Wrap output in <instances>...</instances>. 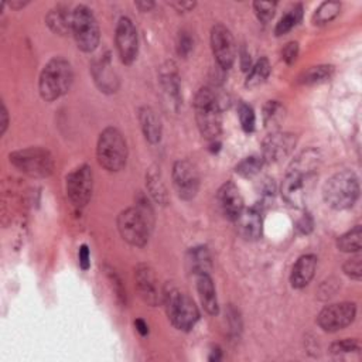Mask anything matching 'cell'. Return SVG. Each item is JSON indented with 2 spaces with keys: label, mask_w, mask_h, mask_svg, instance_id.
I'll use <instances>...</instances> for the list:
<instances>
[{
  "label": "cell",
  "mask_w": 362,
  "mask_h": 362,
  "mask_svg": "<svg viewBox=\"0 0 362 362\" xmlns=\"http://www.w3.org/2000/svg\"><path fill=\"white\" fill-rule=\"evenodd\" d=\"M297 229L302 234H310L313 231V220H311V216L308 214H306L303 218H300L297 221Z\"/></svg>",
  "instance_id": "b9f144b4"
},
{
  "label": "cell",
  "mask_w": 362,
  "mask_h": 362,
  "mask_svg": "<svg viewBox=\"0 0 362 362\" xmlns=\"http://www.w3.org/2000/svg\"><path fill=\"white\" fill-rule=\"evenodd\" d=\"M74 81V71L69 61L63 57H54L48 61L40 74L38 91L41 98L53 102L65 95Z\"/></svg>",
  "instance_id": "277c9868"
},
{
  "label": "cell",
  "mask_w": 362,
  "mask_h": 362,
  "mask_svg": "<svg viewBox=\"0 0 362 362\" xmlns=\"http://www.w3.org/2000/svg\"><path fill=\"white\" fill-rule=\"evenodd\" d=\"M357 316V304L351 302H341L324 307L317 317V324L326 332H337L344 330Z\"/></svg>",
  "instance_id": "8fae6325"
},
{
  "label": "cell",
  "mask_w": 362,
  "mask_h": 362,
  "mask_svg": "<svg viewBox=\"0 0 362 362\" xmlns=\"http://www.w3.org/2000/svg\"><path fill=\"white\" fill-rule=\"evenodd\" d=\"M323 197L326 204L337 211H344L357 203L359 197V180L351 170H343L331 176L324 187Z\"/></svg>",
  "instance_id": "5b68a950"
},
{
  "label": "cell",
  "mask_w": 362,
  "mask_h": 362,
  "mask_svg": "<svg viewBox=\"0 0 362 362\" xmlns=\"http://www.w3.org/2000/svg\"><path fill=\"white\" fill-rule=\"evenodd\" d=\"M155 216L146 197H140L136 207L126 208L117 216V231L132 247L143 248L149 242Z\"/></svg>",
  "instance_id": "7a4b0ae2"
},
{
  "label": "cell",
  "mask_w": 362,
  "mask_h": 362,
  "mask_svg": "<svg viewBox=\"0 0 362 362\" xmlns=\"http://www.w3.org/2000/svg\"><path fill=\"white\" fill-rule=\"evenodd\" d=\"M170 6H173L179 12H190L196 8V2H172Z\"/></svg>",
  "instance_id": "ee69618b"
},
{
  "label": "cell",
  "mask_w": 362,
  "mask_h": 362,
  "mask_svg": "<svg viewBox=\"0 0 362 362\" xmlns=\"http://www.w3.org/2000/svg\"><path fill=\"white\" fill-rule=\"evenodd\" d=\"M263 163H264V160L262 156H249V157H245L244 160H240L236 164L235 172H236V174L247 177V179L253 177L255 174H258L260 172Z\"/></svg>",
  "instance_id": "1f68e13d"
},
{
  "label": "cell",
  "mask_w": 362,
  "mask_h": 362,
  "mask_svg": "<svg viewBox=\"0 0 362 362\" xmlns=\"http://www.w3.org/2000/svg\"><path fill=\"white\" fill-rule=\"evenodd\" d=\"M238 225V232L247 240H256L262 236L263 229V216L259 205L251 208H244L242 214L235 221Z\"/></svg>",
  "instance_id": "ac0fdd59"
},
{
  "label": "cell",
  "mask_w": 362,
  "mask_h": 362,
  "mask_svg": "<svg viewBox=\"0 0 362 362\" xmlns=\"http://www.w3.org/2000/svg\"><path fill=\"white\" fill-rule=\"evenodd\" d=\"M302 17H303V6L302 5H296L293 9L289 10L279 20V23L276 24L275 34L279 37V36H283V34L289 33L293 27L297 26L299 21L302 20Z\"/></svg>",
  "instance_id": "f1b7e54d"
},
{
  "label": "cell",
  "mask_w": 362,
  "mask_h": 362,
  "mask_svg": "<svg viewBox=\"0 0 362 362\" xmlns=\"http://www.w3.org/2000/svg\"><path fill=\"white\" fill-rule=\"evenodd\" d=\"M163 302L168 320L180 331H190L200 320V311L187 293L176 287L163 293Z\"/></svg>",
  "instance_id": "52a82bcc"
},
{
  "label": "cell",
  "mask_w": 362,
  "mask_h": 362,
  "mask_svg": "<svg viewBox=\"0 0 362 362\" xmlns=\"http://www.w3.org/2000/svg\"><path fill=\"white\" fill-rule=\"evenodd\" d=\"M297 56H299V43L296 41H291L287 43L283 48L282 52V58L283 61L287 64V65H292L296 63L297 60Z\"/></svg>",
  "instance_id": "f35d334b"
},
{
  "label": "cell",
  "mask_w": 362,
  "mask_h": 362,
  "mask_svg": "<svg viewBox=\"0 0 362 362\" xmlns=\"http://www.w3.org/2000/svg\"><path fill=\"white\" fill-rule=\"evenodd\" d=\"M197 292H199L201 304L208 315L211 316L218 315V311H220L218 299H216L215 286H214V282L210 273L197 276Z\"/></svg>",
  "instance_id": "7402d4cb"
},
{
  "label": "cell",
  "mask_w": 362,
  "mask_h": 362,
  "mask_svg": "<svg viewBox=\"0 0 362 362\" xmlns=\"http://www.w3.org/2000/svg\"><path fill=\"white\" fill-rule=\"evenodd\" d=\"M320 163V155L315 149H308L299 155L289 167L282 183V196L284 201L295 208H303L308 188Z\"/></svg>",
  "instance_id": "6da1fadb"
},
{
  "label": "cell",
  "mask_w": 362,
  "mask_h": 362,
  "mask_svg": "<svg viewBox=\"0 0 362 362\" xmlns=\"http://www.w3.org/2000/svg\"><path fill=\"white\" fill-rule=\"evenodd\" d=\"M239 56H240V67H242L244 71H249L252 68L249 53L245 50V48H242V50H240V53H239Z\"/></svg>",
  "instance_id": "7bdbcfd3"
},
{
  "label": "cell",
  "mask_w": 362,
  "mask_h": 362,
  "mask_svg": "<svg viewBox=\"0 0 362 362\" xmlns=\"http://www.w3.org/2000/svg\"><path fill=\"white\" fill-rule=\"evenodd\" d=\"M67 196L72 205L77 208H84L91 197L93 191V173L92 168L88 164H82L77 167L76 170H72L67 176Z\"/></svg>",
  "instance_id": "30bf717a"
},
{
  "label": "cell",
  "mask_w": 362,
  "mask_h": 362,
  "mask_svg": "<svg viewBox=\"0 0 362 362\" xmlns=\"http://www.w3.org/2000/svg\"><path fill=\"white\" fill-rule=\"evenodd\" d=\"M337 248L341 252H359L362 248V229L361 225H355L352 229L337 239Z\"/></svg>",
  "instance_id": "83f0119b"
},
{
  "label": "cell",
  "mask_w": 362,
  "mask_h": 362,
  "mask_svg": "<svg viewBox=\"0 0 362 362\" xmlns=\"http://www.w3.org/2000/svg\"><path fill=\"white\" fill-rule=\"evenodd\" d=\"M192 48H194V38H192L191 33L187 30L180 32L179 37H177V54L183 58L188 57L190 53L192 52Z\"/></svg>",
  "instance_id": "8d00e7d4"
},
{
  "label": "cell",
  "mask_w": 362,
  "mask_h": 362,
  "mask_svg": "<svg viewBox=\"0 0 362 362\" xmlns=\"http://www.w3.org/2000/svg\"><path fill=\"white\" fill-rule=\"evenodd\" d=\"M221 357H223L221 350H220V348H216V350H214V351L211 352V355H210L208 359H210V361H220Z\"/></svg>",
  "instance_id": "c3c4849f"
},
{
  "label": "cell",
  "mask_w": 362,
  "mask_h": 362,
  "mask_svg": "<svg viewBox=\"0 0 362 362\" xmlns=\"http://www.w3.org/2000/svg\"><path fill=\"white\" fill-rule=\"evenodd\" d=\"M146 185L150 192V196L161 205H166L168 201V194H167V188L166 184L160 176V172L157 168L152 167L150 170L146 174Z\"/></svg>",
  "instance_id": "4316f807"
},
{
  "label": "cell",
  "mask_w": 362,
  "mask_h": 362,
  "mask_svg": "<svg viewBox=\"0 0 362 362\" xmlns=\"http://www.w3.org/2000/svg\"><path fill=\"white\" fill-rule=\"evenodd\" d=\"M361 260H362L361 255L352 256V258H350V259L344 263V267H343L344 273H346L348 278H351V279L357 280V282H359V280H361V276H362V262H361Z\"/></svg>",
  "instance_id": "74e56055"
},
{
  "label": "cell",
  "mask_w": 362,
  "mask_h": 362,
  "mask_svg": "<svg viewBox=\"0 0 362 362\" xmlns=\"http://www.w3.org/2000/svg\"><path fill=\"white\" fill-rule=\"evenodd\" d=\"M10 163L19 172L34 179L50 177L54 172V159L52 153L43 148H27L10 153Z\"/></svg>",
  "instance_id": "ba28073f"
},
{
  "label": "cell",
  "mask_w": 362,
  "mask_h": 362,
  "mask_svg": "<svg viewBox=\"0 0 362 362\" xmlns=\"http://www.w3.org/2000/svg\"><path fill=\"white\" fill-rule=\"evenodd\" d=\"M173 185L181 200L190 201L197 196L200 174L197 167L188 160H179L173 166Z\"/></svg>",
  "instance_id": "4fadbf2b"
},
{
  "label": "cell",
  "mask_w": 362,
  "mask_h": 362,
  "mask_svg": "<svg viewBox=\"0 0 362 362\" xmlns=\"http://www.w3.org/2000/svg\"><path fill=\"white\" fill-rule=\"evenodd\" d=\"M108 278H109V280L113 283V289H115V292H116L117 299H119L120 302H122V303H125V302H126V292L124 291V284H122V282H120L119 276L115 273V271L109 269V271H108Z\"/></svg>",
  "instance_id": "ab89813d"
},
{
  "label": "cell",
  "mask_w": 362,
  "mask_h": 362,
  "mask_svg": "<svg viewBox=\"0 0 362 362\" xmlns=\"http://www.w3.org/2000/svg\"><path fill=\"white\" fill-rule=\"evenodd\" d=\"M136 6L140 9V12H149L155 6V3L153 2H137Z\"/></svg>",
  "instance_id": "7dc6e473"
},
{
  "label": "cell",
  "mask_w": 362,
  "mask_h": 362,
  "mask_svg": "<svg viewBox=\"0 0 362 362\" xmlns=\"http://www.w3.org/2000/svg\"><path fill=\"white\" fill-rule=\"evenodd\" d=\"M238 116H239V122L242 129L247 133H251L255 131L256 125V116L253 112V108L245 102H240L238 106Z\"/></svg>",
  "instance_id": "836d02e7"
},
{
  "label": "cell",
  "mask_w": 362,
  "mask_h": 362,
  "mask_svg": "<svg viewBox=\"0 0 362 362\" xmlns=\"http://www.w3.org/2000/svg\"><path fill=\"white\" fill-rule=\"evenodd\" d=\"M92 76L95 78L96 85L100 87L102 92H116L117 89V77L112 68L111 57L109 54L102 56L101 58L96 60L92 65Z\"/></svg>",
  "instance_id": "d6986e66"
},
{
  "label": "cell",
  "mask_w": 362,
  "mask_h": 362,
  "mask_svg": "<svg viewBox=\"0 0 362 362\" xmlns=\"http://www.w3.org/2000/svg\"><path fill=\"white\" fill-rule=\"evenodd\" d=\"M98 163L111 173L124 170L128 161V143L116 128H106L101 132L96 144Z\"/></svg>",
  "instance_id": "8992f818"
},
{
  "label": "cell",
  "mask_w": 362,
  "mask_h": 362,
  "mask_svg": "<svg viewBox=\"0 0 362 362\" xmlns=\"http://www.w3.org/2000/svg\"><path fill=\"white\" fill-rule=\"evenodd\" d=\"M361 351V344L357 339H346L343 341H337L331 344L330 352L334 355H343V354H352V352H359Z\"/></svg>",
  "instance_id": "e575fe53"
},
{
  "label": "cell",
  "mask_w": 362,
  "mask_h": 362,
  "mask_svg": "<svg viewBox=\"0 0 362 362\" xmlns=\"http://www.w3.org/2000/svg\"><path fill=\"white\" fill-rule=\"evenodd\" d=\"M271 71H272V67H271L269 60L267 57L259 58L252 65V68L248 71L245 87L249 88V89H255V88L263 85L264 82H267V80L269 78Z\"/></svg>",
  "instance_id": "d4e9b609"
},
{
  "label": "cell",
  "mask_w": 362,
  "mask_h": 362,
  "mask_svg": "<svg viewBox=\"0 0 362 362\" xmlns=\"http://www.w3.org/2000/svg\"><path fill=\"white\" fill-rule=\"evenodd\" d=\"M47 26L58 36H65L71 33L72 27V12L65 5H57L45 16Z\"/></svg>",
  "instance_id": "603a6c76"
},
{
  "label": "cell",
  "mask_w": 362,
  "mask_h": 362,
  "mask_svg": "<svg viewBox=\"0 0 362 362\" xmlns=\"http://www.w3.org/2000/svg\"><path fill=\"white\" fill-rule=\"evenodd\" d=\"M276 2H255L253 3V10L258 16V19L263 23H268L273 19L275 12H276Z\"/></svg>",
  "instance_id": "d590c367"
},
{
  "label": "cell",
  "mask_w": 362,
  "mask_h": 362,
  "mask_svg": "<svg viewBox=\"0 0 362 362\" xmlns=\"http://www.w3.org/2000/svg\"><path fill=\"white\" fill-rule=\"evenodd\" d=\"M135 327H136V331L142 335V337H146L149 334V326L148 323L142 320V319H137L135 320Z\"/></svg>",
  "instance_id": "f6af8a7d"
},
{
  "label": "cell",
  "mask_w": 362,
  "mask_h": 362,
  "mask_svg": "<svg viewBox=\"0 0 362 362\" xmlns=\"http://www.w3.org/2000/svg\"><path fill=\"white\" fill-rule=\"evenodd\" d=\"M341 5L339 2H324L319 6V9L313 14V23L316 26H324V24L332 21L340 14Z\"/></svg>",
  "instance_id": "f546056e"
},
{
  "label": "cell",
  "mask_w": 362,
  "mask_h": 362,
  "mask_svg": "<svg viewBox=\"0 0 362 362\" xmlns=\"http://www.w3.org/2000/svg\"><path fill=\"white\" fill-rule=\"evenodd\" d=\"M161 82L166 89V92L170 95V98L176 101V104L180 102V80L176 69L170 68L166 69L161 76Z\"/></svg>",
  "instance_id": "d6a6232c"
},
{
  "label": "cell",
  "mask_w": 362,
  "mask_h": 362,
  "mask_svg": "<svg viewBox=\"0 0 362 362\" xmlns=\"http://www.w3.org/2000/svg\"><path fill=\"white\" fill-rule=\"evenodd\" d=\"M115 44L120 61L131 65L137 58L139 37L133 21L129 17H120L116 24Z\"/></svg>",
  "instance_id": "7c38bea8"
},
{
  "label": "cell",
  "mask_w": 362,
  "mask_h": 362,
  "mask_svg": "<svg viewBox=\"0 0 362 362\" xmlns=\"http://www.w3.org/2000/svg\"><path fill=\"white\" fill-rule=\"evenodd\" d=\"M216 199H218V204L223 214L231 221H236L238 216L242 214L245 208L244 197L240 194L238 185L232 181H227L221 185Z\"/></svg>",
  "instance_id": "e0dca14e"
},
{
  "label": "cell",
  "mask_w": 362,
  "mask_h": 362,
  "mask_svg": "<svg viewBox=\"0 0 362 362\" xmlns=\"http://www.w3.org/2000/svg\"><path fill=\"white\" fill-rule=\"evenodd\" d=\"M71 33L74 36L78 48L84 53H92L100 45L101 32L98 21L88 6L80 5L72 12Z\"/></svg>",
  "instance_id": "9c48e42d"
},
{
  "label": "cell",
  "mask_w": 362,
  "mask_h": 362,
  "mask_svg": "<svg viewBox=\"0 0 362 362\" xmlns=\"http://www.w3.org/2000/svg\"><path fill=\"white\" fill-rule=\"evenodd\" d=\"M135 282L136 291L140 299L149 304L157 306L163 299V295L159 291V282L152 267L146 263H139L135 269Z\"/></svg>",
  "instance_id": "2e32d148"
},
{
  "label": "cell",
  "mask_w": 362,
  "mask_h": 362,
  "mask_svg": "<svg viewBox=\"0 0 362 362\" xmlns=\"http://www.w3.org/2000/svg\"><path fill=\"white\" fill-rule=\"evenodd\" d=\"M211 48L218 67L229 69L236 57V45L231 30L224 24L218 23L211 29Z\"/></svg>",
  "instance_id": "5bb4252c"
},
{
  "label": "cell",
  "mask_w": 362,
  "mask_h": 362,
  "mask_svg": "<svg viewBox=\"0 0 362 362\" xmlns=\"http://www.w3.org/2000/svg\"><path fill=\"white\" fill-rule=\"evenodd\" d=\"M78 259H80V267L82 271H88L91 268V253L87 245H81L78 251Z\"/></svg>",
  "instance_id": "60d3db41"
},
{
  "label": "cell",
  "mask_w": 362,
  "mask_h": 362,
  "mask_svg": "<svg viewBox=\"0 0 362 362\" xmlns=\"http://www.w3.org/2000/svg\"><path fill=\"white\" fill-rule=\"evenodd\" d=\"M297 137L293 133L276 132L269 135L262 143V157L264 161L279 163L295 150Z\"/></svg>",
  "instance_id": "9a60e30c"
},
{
  "label": "cell",
  "mask_w": 362,
  "mask_h": 362,
  "mask_svg": "<svg viewBox=\"0 0 362 362\" xmlns=\"http://www.w3.org/2000/svg\"><path fill=\"white\" fill-rule=\"evenodd\" d=\"M139 122L144 139L150 144H156L161 140V120L157 116L156 111L150 106H142L139 109Z\"/></svg>",
  "instance_id": "44dd1931"
},
{
  "label": "cell",
  "mask_w": 362,
  "mask_h": 362,
  "mask_svg": "<svg viewBox=\"0 0 362 362\" xmlns=\"http://www.w3.org/2000/svg\"><path fill=\"white\" fill-rule=\"evenodd\" d=\"M187 268L196 276L210 273L212 269V260L208 248L204 245L191 248L187 253Z\"/></svg>",
  "instance_id": "cb8c5ba5"
},
{
  "label": "cell",
  "mask_w": 362,
  "mask_h": 362,
  "mask_svg": "<svg viewBox=\"0 0 362 362\" xmlns=\"http://www.w3.org/2000/svg\"><path fill=\"white\" fill-rule=\"evenodd\" d=\"M334 74V65L330 64H321L310 67L307 71L299 77V82L303 85H316L323 84L326 81H330V78Z\"/></svg>",
  "instance_id": "484cf974"
},
{
  "label": "cell",
  "mask_w": 362,
  "mask_h": 362,
  "mask_svg": "<svg viewBox=\"0 0 362 362\" xmlns=\"http://www.w3.org/2000/svg\"><path fill=\"white\" fill-rule=\"evenodd\" d=\"M284 117V108L279 101H269L263 106V124L267 128L278 126Z\"/></svg>",
  "instance_id": "4dcf8cb0"
},
{
  "label": "cell",
  "mask_w": 362,
  "mask_h": 362,
  "mask_svg": "<svg viewBox=\"0 0 362 362\" xmlns=\"http://www.w3.org/2000/svg\"><path fill=\"white\" fill-rule=\"evenodd\" d=\"M196 120L200 133L210 142H216L223 131L221 100L212 87H203L194 100Z\"/></svg>",
  "instance_id": "3957f363"
},
{
  "label": "cell",
  "mask_w": 362,
  "mask_h": 362,
  "mask_svg": "<svg viewBox=\"0 0 362 362\" xmlns=\"http://www.w3.org/2000/svg\"><path fill=\"white\" fill-rule=\"evenodd\" d=\"M317 269V256L316 255H303L297 259L291 273V283L295 289H304L310 284L316 275Z\"/></svg>",
  "instance_id": "ffe728a7"
},
{
  "label": "cell",
  "mask_w": 362,
  "mask_h": 362,
  "mask_svg": "<svg viewBox=\"0 0 362 362\" xmlns=\"http://www.w3.org/2000/svg\"><path fill=\"white\" fill-rule=\"evenodd\" d=\"M2 131H0V135H5L8 126H9V115H8V109L5 106V104H2Z\"/></svg>",
  "instance_id": "bcb514c9"
}]
</instances>
